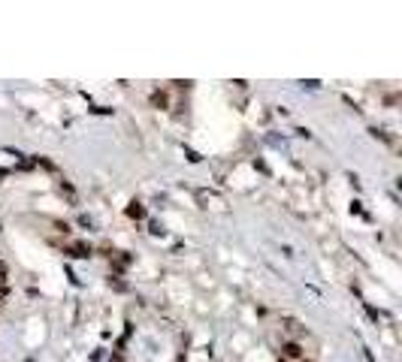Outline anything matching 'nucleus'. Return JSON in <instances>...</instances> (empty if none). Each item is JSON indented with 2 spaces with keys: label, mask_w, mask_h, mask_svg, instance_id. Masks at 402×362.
Masks as SVG:
<instances>
[{
  "label": "nucleus",
  "mask_w": 402,
  "mask_h": 362,
  "mask_svg": "<svg viewBox=\"0 0 402 362\" xmlns=\"http://www.w3.org/2000/svg\"><path fill=\"white\" fill-rule=\"evenodd\" d=\"M70 257H91L88 245H70Z\"/></svg>",
  "instance_id": "1"
},
{
  "label": "nucleus",
  "mask_w": 402,
  "mask_h": 362,
  "mask_svg": "<svg viewBox=\"0 0 402 362\" xmlns=\"http://www.w3.org/2000/svg\"><path fill=\"white\" fill-rule=\"evenodd\" d=\"M287 359H300L302 356V350H300V344H284V350H281Z\"/></svg>",
  "instance_id": "3"
},
{
  "label": "nucleus",
  "mask_w": 402,
  "mask_h": 362,
  "mask_svg": "<svg viewBox=\"0 0 402 362\" xmlns=\"http://www.w3.org/2000/svg\"><path fill=\"white\" fill-rule=\"evenodd\" d=\"M127 214H130V218H136V221H139V218H145V208H142V202H130V205H127Z\"/></svg>",
  "instance_id": "2"
},
{
  "label": "nucleus",
  "mask_w": 402,
  "mask_h": 362,
  "mask_svg": "<svg viewBox=\"0 0 402 362\" xmlns=\"http://www.w3.org/2000/svg\"><path fill=\"white\" fill-rule=\"evenodd\" d=\"M6 281V263H0V284Z\"/></svg>",
  "instance_id": "4"
}]
</instances>
